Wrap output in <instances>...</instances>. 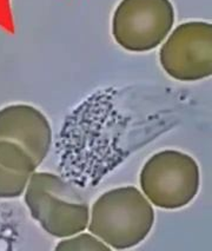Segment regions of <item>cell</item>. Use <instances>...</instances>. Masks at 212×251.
Wrapping results in <instances>:
<instances>
[{"instance_id": "obj_2", "label": "cell", "mask_w": 212, "mask_h": 251, "mask_svg": "<svg viewBox=\"0 0 212 251\" xmlns=\"http://www.w3.org/2000/svg\"><path fill=\"white\" fill-rule=\"evenodd\" d=\"M24 194L32 218L48 235L65 238L88 227L89 205L63 177L51 172H34Z\"/></svg>"}, {"instance_id": "obj_7", "label": "cell", "mask_w": 212, "mask_h": 251, "mask_svg": "<svg viewBox=\"0 0 212 251\" xmlns=\"http://www.w3.org/2000/svg\"><path fill=\"white\" fill-rule=\"evenodd\" d=\"M38 165L18 144L0 141V198L22 196Z\"/></svg>"}, {"instance_id": "obj_8", "label": "cell", "mask_w": 212, "mask_h": 251, "mask_svg": "<svg viewBox=\"0 0 212 251\" xmlns=\"http://www.w3.org/2000/svg\"><path fill=\"white\" fill-rule=\"evenodd\" d=\"M56 250L62 251H103L110 250V248L100 241L94 233H75L73 236L63 238L56 247Z\"/></svg>"}, {"instance_id": "obj_4", "label": "cell", "mask_w": 212, "mask_h": 251, "mask_svg": "<svg viewBox=\"0 0 212 251\" xmlns=\"http://www.w3.org/2000/svg\"><path fill=\"white\" fill-rule=\"evenodd\" d=\"M175 24L170 0H121L112 18V36L130 52H147L166 39Z\"/></svg>"}, {"instance_id": "obj_3", "label": "cell", "mask_w": 212, "mask_h": 251, "mask_svg": "<svg viewBox=\"0 0 212 251\" xmlns=\"http://www.w3.org/2000/svg\"><path fill=\"white\" fill-rule=\"evenodd\" d=\"M141 191L151 204L176 210L192 202L199 190V166L192 157L177 150L151 156L139 176Z\"/></svg>"}, {"instance_id": "obj_5", "label": "cell", "mask_w": 212, "mask_h": 251, "mask_svg": "<svg viewBox=\"0 0 212 251\" xmlns=\"http://www.w3.org/2000/svg\"><path fill=\"white\" fill-rule=\"evenodd\" d=\"M163 70L173 79L197 81L212 75V25L187 22L171 32L159 52Z\"/></svg>"}, {"instance_id": "obj_6", "label": "cell", "mask_w": 212, "mask_h": 251, "mask_svg": "<svg viewBox=\"0 0 212 251\" xmlns=\"http://www.w3.org/2000/svg\"><path fill=\"white\" fill-rule=\"evenodd\" d=\"M0 141L18 144L39 166L52 144L51 124L37 107L12 104L0 109Z\"/></svg>"}, {"instance_id": "obj_1", "label": "cell", "mask_w": 212, "mask_h": 251, "mask_svg": "<svg viewBox=\"0 0 212 251\" xmlns=\"http://www.w3.org/2000/svg\"><path fill=\"white\" fill-rule=\"evenodd\" d=\"M90 215L89 231L116 250L141 244L155 223L152 204L135 186L104 192Z\"/></svg>"}]
</instances>
